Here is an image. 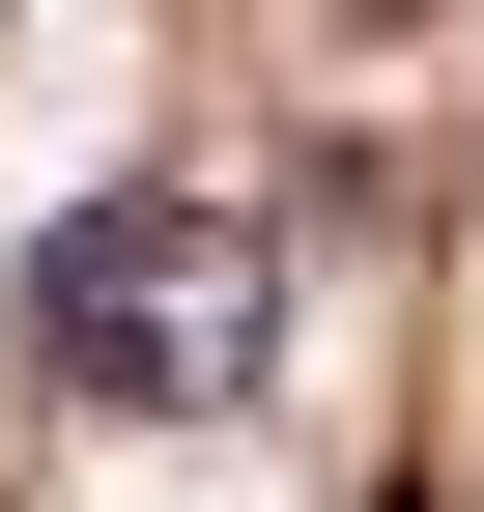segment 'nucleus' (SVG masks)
Masks as SVG:
<instances>
[{"instance_id": "2", "label": "nucleus", "mask_w": 484, "mask_h": 512, "mask_svg": "<svg viewBox=\"0 0 484 512\" xmlns=\"http://www.w3.org/2000/svg\"><path fill=\"white\" fill-rule=\"evenodd\" d=\"M371 512H456V484H371Z\"/></svg>"}, {"instance_id": "1", "label": "nucleus", "mask_w": 484, "mask_h": 512, "mask_svg": "<svg viewBox=\"0 0 484 512\" xmlns=\"http://www.w3.org/2000/svg\"><path fill=\"white\" fill-rule=\"evenodd\" d=\"M29 370L86 427H228L285 370V228L200 200V171H143V200H57L29 228Z\"/></svg>"}]
</instances>
